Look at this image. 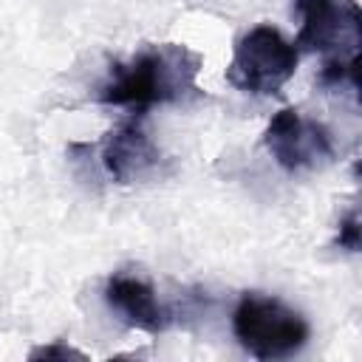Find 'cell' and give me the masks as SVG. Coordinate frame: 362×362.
<instances>
[{
  "label": "cell",
  "mask_w": 362,
  "mask_h": 362,
  "mask_svg": "<svg viewBox=\"0 0 362 362\" xmlns=\"http://www.w3.org/2000/svg\"><path fill=\"white\" fill-rule=\"evenodd\" d=\"M201 71V57L178 42L147 45L130 59L110 65L107 79L99 85L96 99L113 107H130L136 113L153 105L184 102L198 90L195 76Z\"/></svg>",
  "instance_id": "1"
},
{
  "label": "cell",
  "mask_w": 362,
  "mask_h": 362,
  "mask_svg": "<svg viewBox=\"0 0 362 362\" xmlns=\"http://www.w3.org/2000/svg\"><path fill=\"white\" fill-rule=\"evenodd\" d=\"M232 331L255 359H288L308 342V322L277 297L246 291L232 311Z\"/></svg>",
  "instance_id": "2"
},
{
  "label": "cell",
  "mask_w": 362,
  "mask_h": 362,
  "mask_svg": "<svg viewBox=\"0 0 362 362\" xmlns=\"http://www.w3.org/2000/svg\"><path fill=\"white\" fill-rule=\"evenodd\" d=\"M300 51L272 25H255L246 31L226 65V82L243 93L272 96L297 71Z\"/></svg>",
  "instance_id": "3"
},
{
  "label": "cell",
  "mask_w": 362,
  "mask_h": 362,
  "mask_svg": "<svg viewBox=\"0 0 362 362\" xmlns=\"http://www.w3.org/2000/svg\"><path fill=\"white\" fill-rule=\"evenodd\" d=\"M263 144L286 173H305L334 158L331 133L297 107H283L269 119Z\"/></svg>",
  "instance_id": "4"
},
{
  "label": "cell",
  "mask_w": 362,
  "mask_h": 362,
  "mask_svg": "<svg viewBox=\"0 0 362 362\" xmlns=\"http://www.w3.org/2000/svg\"><path fill=\"white\" fill-rule=\"evenodd\" d=\"M300 11L297 51H320L325 57H356L362 42L359 8L354 0H294Z\"/></svg>",
  "instance_id": "5"
},
{
  "label": "cell",
  "mask_w": 362,
  "mask_h": 362,
  "mask_svg": "<svg viewBox=\"0 0 362 362\" xmlns=\"http://www.w3.org/2000/svg\"><path fill=\"white\" fill-rule=\"evenodd\" d=\"M164 164L158 144L141 124V113L122 122L102 141V167L116 184H133L156 175Z\"/></svg>",
  "instance_id": "6"
},
{
  "label": "cell",
  "mask_w": 362,
  "mask_h": 362,
  "mask_svg": "<svg viewBox=\"0 0 362 362\" xmlns=\"http://www.w3.org/2000/svg\"><path fill=\"white\" fill-rule=\"evenodd\" d=\"M105 300L119 320L144 334H161L170 328V311L156 300L153 286L133 272H113L105 283Z\"/></svg>",
  "instance_id": "7"
},
{
  "label": "cell",
  "mask_w": 362,
  "mask_h": 362,
  "mask_svg": "<svg viewBox=\"0 0 362 362\" xmlns=\"http://www.w3.org/2000/svg\"><path fill=\"white\" fill-rule=\"evenodd\" d=\"M337 246L345 249V252H359V246H362V226H359V212L356 209H351L345 218H339Z\"/></svg>",
  "instance_id": "8"
},
{
  "label": "cell",
  "mask_w": 362,
  "mask_h": 362,
  "mask_svg": "<svg viewBox=\"0 0 362 362\" xmlns=\"http://www.w3.org/2000/svg\"><path fill=\"white\" fill-rule=\"evenodd\" d=\"M28 359H85L82 351L65 345V342H48V345H40L28 354Z\"/></svg>",
  "instance_id": "9"
}]
</instances>
